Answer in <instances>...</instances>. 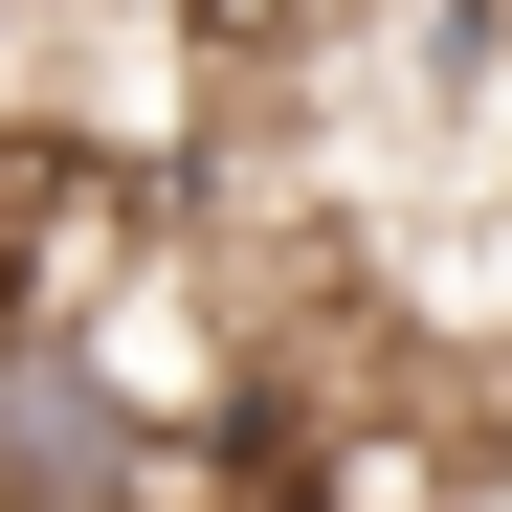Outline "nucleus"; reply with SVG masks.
<instances>
[{
    "label": "nucleus",
    "instance_id": "obj_1",
    "mask_svg": "<svg viewBox=\"0 0 512 512\" xmlns=\"http://www.w3.org/2000/svg\"><path fill=\"white\" fill-rule=\"evenodd\" d=\"M468 23H490V45H512V0H468Z\"/></svg>",
    "mask_w": 512,
    "mask_h": 512
}]
</instances>
